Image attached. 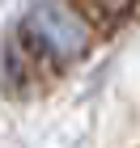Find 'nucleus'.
Returning a JSON list of instances; mask_svg holds the SVG:
<instances>
[{"instance_id": "1", "label": "nucleus", "mask_w": 140, "mask_h": 148, "mask_svg": "<svg viewBox=\"0 0 140 148\" xmlns=\"http://www.w3.org/2000/svg\"><path fill=\"white\" fill-rule=\"evenodd\" d=\"M21 42L38 55H47L51 64H72L85 55L89 30L68 0H38L21 17Z\"/></svg>"}, {"instance_id": "2", "label": "nucleus", "mask_w": 140, "mask_h": 148, "mask_svg": "<svg viewBox=\"0 0 140 148\" xmlns=\"http://www.w3.org/2000/svg\"><path fill=\"white\" fill-rule=\"evenodd\" d=\"M132 4H136V0H85V9L98 13L102 21H119V17H128Z\"/></svg>"}]
</instances>
